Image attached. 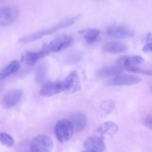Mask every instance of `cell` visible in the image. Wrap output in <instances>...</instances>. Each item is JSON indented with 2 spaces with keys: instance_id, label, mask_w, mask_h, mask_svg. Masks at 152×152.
I'll use <instances>...</instances> for the list:
<instances>
[{
  "instance_id": "obj_1",
  "label": "cell",
  "mask_w": 152,
  "mask_h": 152,
  "mask_svg": "<svg viewBox=\"0 0 152 152\" xmlns=\"http://www.w3.org/2000/svg\"><path fill=\"white\" fill-rule=\"evenodd\" d=\"M80 16V14H79L75 17L66 19L52 26L30 34L24 36L19 39V42L21 43H28L33 41L38 40L43 37L53 34L60 29L67 27L73 25L79 18Z\"/></svg>"
},
{
  "instance_id": "obj_2",
  "label": "cell",
  "mask_w": 152,
  "mask_h": 152,
  "mask_svg": "<svg viewBox=\"0 0 152 152\" xmlns=\"http://www.w3.org/2000/svg\"><path fill=\"white\" fill-rule=\"evenodd\" d=\"M74 129L69 120L61 119L56 123L54 132L58 140L60 142L68 141L73 136Z\"/></svg>"
},
{
  "instance_id": "obj_3",
  "label": "cell",
  "mask_w": 152,
  "mask_h": 152,
  "mask_svg": "<svg viewBox=\"0 0 152 152\" xmlns=\"http://www.w3.org/2000/svg\"><path fill=\"white\" fill-rule=\"evenodd\" d=\"M31 152H51L53 148V141L45 135H38L29 144Z\"/></svg>"
},
{
  "instance_id": "obj_4",
  "label": "cell",
  "mask_w": 152,
  "mask_h": 152,
  "mask_svg": "<svg viewBox=\"0 0 152 152\" xmlns=\"http://www.w3.org/2000/svg\"><path fill=\"white\" fill-rule=\"evenodd\" d=\"M72 42L73 39L68 35H60L55 37L48 45H45L43 49L49 53L57 52L67 48Z\"/></svg>"
},
{
  "instance_id": "obj_5",
  "label": "cell",
  "mask_w": 152,
  "mask_h": 152,
  "mask_svg": "<svg viewBox=\"0 0 152 152\" xmlns=\"http://www.w3.org/2000/svg\"><path fill=\"white\" fill-rule=\"evenodd\" d=\"M18 8L13 6L0 8V27L11 25L18 19L20 16Z\"/></svg>"
},
{
  "instance_id": "obj_6",
  "label": "cell",
  "mask_w": 152,
  "mask_h": 152,
  "mask_svg": "<svg viewBox=\"0 0 152 152\" xmlns=\"http://www.w3.org/2000/svg\"><path fill=\"white\" fill-rule=\"evenodd\" d=\"M141 80L142 79L138 76L122 73L112 77L106 84L109 86H130L138 84Z\"/></svg>"
},
{
  "instance_id": "obj_7",
  "label": "cell",
  "mask_w": 152,
  "mask_h": 152,
  "mask_svg": "<svg viewBox=\"0 0 152 152\" xmlns=\"http://www.w3.org/2000/svg\"><path fill=\"white\" fill-rule=\"evenodd\" d=\"M107 34L110 37L118 39L131 38L135 34L133 29L122 25H114L109 27L107 30Z\"/></svg>"
},
{
  "instance_id": "obj_8",
  "label": "cell",
  "mask_w": 152,
  "mask_h": 152,
  "mask_svg": "<svg viewBox=\"0 0 152 152\" xmlns=\"http://www.w3.org/2000/svg\"><path fill=\"white\" fill-rule=\"evenodd\" d=\"M22 95L23 90L20 88L10 90L4 96L1 101V104L5 109L12 108L20 102Z\"/></svg>"
},
{
  "instance_id": "obj_9",
  "label": "cell",
  "mask_w": 152,
  "mask_h": 152,
  "mask_svg": "<svg viewBox=\"0 0 152 152\" xmlns=\"http://www.w3.org/2000/svg\"><path fill=\"white\" fill-rule=\"evenodd\" d=\"M144 62L142 57L138 55H124L118 59L117 64L118 66L122 69L128 71L130 69L137 66Z\"/></svg>"
},
{
  "instance_id": "obj_10",
  "label": "cell",
  "mask_w": 152,
  "mask_h": 152,
  "mask_svg": "<svg viewBox=\"0 0 152 152\" xmlns=\"http://www.w3.org/2000/svg\"><path fill=\"white\" fill-rule=\"evenodd\" d=\"M65 91L69 94L75 93L80 89V80L76 71H71L64 80Z\"/></svg>"
},
{
  "instance_id": "obj_11",
  "label": "cell",
  "mask_w": 152,
  "mask_h": 152,
  "mask_svg": "<svg viewBox=\"0 0 152 152\" xmlns=\"http://www.w3.org/2000/svg\"><path fill=\"white\" fill-rule=\"evenodd\" d=\"M65 91L64 81L49 82L45 84L40 90L42 96H51Z\"/></svg>"
},
{
  "instance_id": "obj_12",
  "label": "cell",
  "mask_w": 152,
  "mask_h": 152,
  "mask_svg": "<svg viewBox=\"0 0 152 152\" xmlns=\"http://www.w3.org/2000/svg\"><path fill=\"white\" fill-rule=\"evenodd\" d=\"M118 131V126L113 121H106L100 125L94 132V135L104 138V137L112 136Z\"/></svg>"
},
{
  "instance_id": "obj_13",
  "label": "cell",
  "mask_w": 152,
  "mask_h": 152,
  "mask_svg": "<svg viewBox=\"0 0 152 152\" xmlns=\"http://www.w3.org/2000/svg\"><path fill=\"white\" fill-rule=\"evenodd\" d=\"M84 145L87 150L96 152H102L105 149L104 138L95 135L86 139Z\"/></svg>"
},
{
  "instance_id": "obj_14",
  "label": "cell",
  "mask_w": 152,
  "mask_h": 152,
  "mask_svg": "<svg viewBox=\"0 0 152 152\" xmlns=\"http://www.w3.org/2000/svg\"><path fill=\"white\" fill-rule=\"evenodd\" d=\"M69 120L73 126L74 131L77 132L84 130L87 125L86 116L80 112L72 113L69 117Z\"/></svg>"
},
{
  "instance_id": "obj_15",
  "label": "cell",
  "mask_w": 152,
  "mask_h": 152,
  "mask_svg": "<svg viewBox=\"0 0 152 152\" xmlns=\"http://www.w3.org/2000/svg\"><path fill=\"white\" fill-rule=\"evenodd\" d=\"M49 54V53L44 49L38 52H26L21 56V61L27 65L31 66Z\"/></svg>"
},
{
  "instance_id": "obj_16",
  "label": "cell",
  "mask_w": 152,
  "mask_h": 152,
  "mask_svg": "<svg viewBox=\"0 0 152 152\" xmlns=\"http://www.w3.org/2000/svg\"><path fill=\"white\" fill-rule=\"evenodd\" d=\"M103 49L106 52L112 54H117L126 51L127 49V46L121 42L112 41L104 44Z\"/></svg>"
},
{
  "instance_id": "obj_17",
  "label": "cell",
  "mask_w": 152,
  "mask_h": 152,
  "mask_svg": "<svg viewBox=\"0 0 152 152\" xmlns=\"http://www.w3.org/2000/svg\"><path fill=\"white\" fill-rule=\"evenodd\" d=\"M83 35L84 40L88 43H92L96 41L100 34V31L97 28H88L79 32Z\"/></svg>"
},
{
  "instance_id": "obj_18",
  "label": "cell",
  "mask_w": 152,
  "mask_h": 152,
  "mask_svg": "<svg viewBox=\"0 0 152 152\" xmlns=\"http://www.w3.org/2000/svg\"><path fill=\"white\" fill-rule=\"evenodd\" d=\"M122 72V69L118 66L104 67L98 70L97 75L101 77H113Z\"/></svg>"
},
{
  "instance_id": "obj_19",
  "label": "cell",
  "mask_w": 152,
  "mask_h": 152,
  "mask_svg": "<svg viewBox=\"0 0 152 152\" xmlns=\"http://www.w3.org/2000/svg\"><path fill=\"white\" fill-rule=\"evenodd\" d=\"M20 68V64L18 61H12L0 72V80L4 79L8 76L17 72Z\"/></svg>"
},
{
  "instance_id": "obj_20",
  "label": "cell",
  "mask_w": 152,
  "mask_h": 152,
  "mask_svg": "<svg viewBox=\"0 0 152 152\" xmlns=\"http://www.w3.org/2000/svg\"><path fill=\"white\" fill-rule=\"evenodd\" d=\"M48 73V66L46 63H42L38 66L36 71L35 80L37 84L43 83Z\"/></svg>"
},
{
  "instance_id": "obj_21",
  "label": "cell",
  "mask_w": 152,
  "mask_h": 152,
  "mask_svg": "<svg viewBox=\"0 0 152 152\" xmlns=\"http://www.w3.org/2000/svg\"><path fill=\"white\" fill-rule=\"evenodd\" d=\"M116 106V103L112 100H107L103 101L99 106V111L101 114L108 115L112 112Z\"/></svg>"
},
{
  "instance_id": "obj_22",
  "label": "cell",
  "mask_w": 152,
  "mask_h": 152,
  "mask_svg": "<svg viewBox=\"0 0 152 152\" xmlns=\"http://www.w3.org/2000/svg\"><path fill=\"white\" fill-rule=\"evenodd\" d=\"M0 142L2 144L7 147H12L14 144L13 138L5 133H0Z\"/></svg>"
},
{
  "instance_id": "obj_23",
  "label": "cell",
  "mask_w": 152,
  "mask_h": 152,
  "mask_svg": "<svg viewBox=\"0 0 152 152\" xmlns=\"http://www.w3.org/2000/svg\"><path fill=\"white\" fill-rule=\"evenodd\" d=\"M82 54L79 52L72 53L67 58V62L69 64H75L80 61L82 59Z\"/></svg>"
},
{
  "instance_id": "obj_24",
  "label": "cell",
  "mask_w": 152,
  "mask_h": 152,
  "mask_svg": "<svg viewBox=\"0 0 152 152\" xmlns=\"http://www.w3.org/2000/svg\"><path fill=\"white\" fill-rule=\"evenodd\" d=\"M133 73H139L147 76H152V68L148 69H144L140 68L139 66H137L134 69Z\"/></svg>"
},
{
  "instance_id": "obj_25",
  "label": "cell",
  "mask_w": 152,
  "mask_h": 152,
  "mask_svg": "<svg viewBox=\"0 0 152 152\" xmlns=\"http://www.w3.org/2000/svg\"><path fill=\"white\" fill-rule=\"evenodd\" d=\"M16 152H31L29 145L26 143L20 144L17 147Z\"/></svg>"
},
{
  "instance_id": "obj_26",
  "label": "cell",
  "mask_w": 152,
  "mask_h": 152,
  "mask_svg": "<svg viewBox=\"0 0 152 152\" xmlns=\"http://www.w3.org/2000/svg\"><path fill=\"white\" fill-rule=\"evenodd\" d=\"M144 124L147 128L152 130V113L149 114L145 118Z\"/></svg>"
},
{
  "instance_id": "obj_27",
  "label": "cell",
  "mask_w": 152,
  "mask_h": 152,
  "mask_svg": "<svg viewBox=\"0 0 152 152\" xmlns=\"http://www.w3.org/2000/svg\"><path fill=\"white\" fill-rule=\"evenodd\" d=\"M142 51L145 53H152V43H148L146 44L143 47Z\"/></svg>"
},
{
  "instance_id": "obj_28",
  "label": "cell",
  "mask_w": 152,
  "mask_h": 152,
  "mask_svg": "<svg viewBox=\"0 0 152 152\" xmlns=\"http://www.w3.org/2000/svg\"><path fill=\"white\" fill-rule=\"evenodd\" d=\"M146 40L147 42L152 43V33H149L147 34L146 37Z\"/></svg>"
},
{
  "instance_id": "obj_29",
  "label": "cell",
  "mask_w": 152,
  "mask_h": 152,
  "mask_svg": "<svg viewBox=\"0 0 152 152\" xmlns=\"http://www.w3.org/2000/svg\"><path fill=\"white\" fill-rule=\"evenodd\" d=\"M82 152H96L94 151H90V150H87V151H83Z\"/></svg>"
},
{
  "instance_id": "obj_30",
  "label": "cell",
  "mask_w": 152,
  "mask_h": 152,
  "mask_svg": "<svg viewBox=\"0 0 152 152\" xmlns=\"http://www.w3.org/2000/svg\"><path fill=\"white\" fill-rule=\"evenodd\" d=\"M5 0H0V3H1L3 2Z\"/></svg>"
},
{
  "instance_id": "obj_31",
  "label": "cell",
  "mask_w": 152,
  "mask_h": 152,
  "mask_svg": "<svg viewBox=\"0 0 152 152\" xmlns=\"http://www.w3.org/2000/svg\"><path fill=\"white\" fill-rule=\"evenodd\" d=\"M1 85H0V91L1 90Z\"/></svg>"
},
{
  "instance_id": "obj_32",
  "label": "cell",
  "mask_w": 152,
  "mask_h": 152,
  "mask_svg": "<svg viewBox=\"0 0 152 152\" xmlns=\"http://www.w3.org/2000/svg\"><path fill=\"white\" fill-rule=\"evenodd\" d=\"M151 90H152V87L151 88Z\"/></svg>"
}]
</instances>
